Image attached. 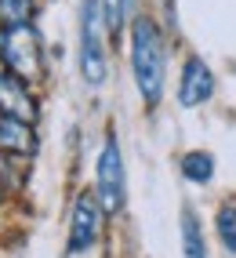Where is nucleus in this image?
<instances>
[{"label":"nucleus","mask_w":236,"mask_h":258,"mask_svg":"<svg viewBox=\"0 0 236 258\" xmlns=\"http://www.w3.org/2000/svg\"><path fill=\"white\" fill-rule=\"evenodd\" d=\"M131 77L145 109H156L167 84V44L153 15H134L131 22Z\"/></svg>","instance_id":"f257e3e1"},{"label":"nucleus","mask_w":236,"mask_h":258,"mask_svg":"<svg viewBox=\"0 0 236 258\" xmlns=\"http://www.w3.org/2000/svg\"><path fill=\"white\" fill-rule=\"evenodd\" d=\"M80 77L88 88H102L109 77V29L98 0H80Z\"/></svg>","instance_id":"f03ea898"},{"label":"nucleus","mask_w":236,"mask_h":258,"mask_svg":"<svg viewBox=\"0 0 236 258\" xmlns=\"http://www.w3.org/2000/svg\"><path fill=\"white\" fill-rule=\"evenodd\" d=\"M0 55H4V70L22 84H37L44 77V44L33 26L0 29Z\"/></svg>","instance_id":"7ed1b4c3"},{"label":"nucleus","mask_w":236,"mask_h":258,"mask_svg":"<svg viewBox=\"0 0 236 258\" xmlns=\"http://www.w3.org/2000/svg\"><path fill=\"white\" fill-rule=\"evenodd\" d=\"M95 197L102 204L106 218L109 215H120L124 204H127V171H124V153H120V142L116 135L109 131L106 142H102V153H98V164H95Z\"/></svg>","instance_id":"20e7f679"},{"label":"nucleus","mask_w":236,"mask_h":258,"mask_svg":"<svg viewBox=\"0 0 236 258\" xmlns=\"http://www.w3.org/2000/svg\"><path fill=\"white\" fill-rule=\"evenodd\" d=\"M102 222H106V211H102V204H98L95 189L76 193L73 211H69V244H65V251H69V254L95 251L98 236H102Z\"/></svg>","instance_id":"39448f33"},{"label":"nucleus","mask_w":236,"mask_h":258,"mask_svg":"<svg viewBox=\"0 0 236 258\" xmlns=\"http://www.w3.org/2000/svg\"><path fill=\"white\" fill-rule=\"evenodd\" d=\"M214 88H218V80H214V70L200 58V55H189L182 66V77H178V102H182V109H200V106H207V102L214 98Z\"/></svg>","instance_id":"423d86ee"},{"label":"nucleus","mask_w":236,"mask_h":258,"mask_svg":"<svg viewBox=\"0 0 236 258\" xmlns=\"http://www.w3.org/2000/svg\"><path fill=\"white\" fill-rule=\"evenodd\" d=\"M0 113L4 116H15V120H26V124H33L37 120V98H33L29 84H22L19 77H11L8 70L0 73Z\"/></svg>","instance_id":"0eeeda50"},{"label":"nucleus","mask_w":236,"mask_h":258,"mask_svg":"<svg viewBox=\"0 0 236 258\" xmlns=\"http://www.w3.org/2000/svg\"><path fill=\"white\" fill-rule=\"evenodd\" d=\"M37 153V131L26 120L0 116V157H33Z\"/></svg>","instance_id":"6e6552de"},{"label":"nucleus","mask_w":236,"mask_h":258,"mask_svg":"<svg viewBox=\"0 0 236 258\" xmlns=\"http://www.w3.org/2000/svg\"><path fill=\"white\" fill-rule=\"evenodd\" d=\"M178 233H182V254L185 258H207V240H204V226L193 208L182 211V222H178Z\"/></svg>","instance_id":"1a4fd4ad"},{"label":"nucleus","mask_w":236,"mask_h":258,"mask_svg":"<svg viewBox=\"0 0 236 258\" xmlns=\"http://www.w3.org/2000/svg\"><path fill=\"white\" fill-rule=\"evenodd\" d=\"M178 171H182V178L185 182H193V185H207L214 178V157L207 149H189L185 157L178 160Z\"/></svg>","instance_id":"9d476101"},{"label":"nucleus","mask_w":236,"mask_h":258,"mask_svg":"<svg viewBox=\"0 0 236 258\" xmlns=\"http://www.w3.org/2000/svg\"><path fill=\"white\" fill-rule=\"evenodd\" d=\"M214 229H218V240L229 254H236V197H225L214 211Z\"/></svg>","instance_id":"9b49d317"},{"label":"nucleus","mask_w":236,"mask_h":258,"mask_svg":"<svg viewBox=\"0 0 236 258\" xmlns=\"http://www.w3.org/2000/svg\"><path fill=\"white\" fill-rule=\"evenodd\" d=\"M33 15H37V0H0V29L33 26Z\"/></svg>","instance_id":"f8f14e48"},{"label":"nucleus","mask_w":236,"mask_h":258,"mask_svg":"<svg viewBox=\"0 0 236 258\" xmlns=\"http://www.w3.org/2000/svg\"><path fill=\"white\" fill-rule=\"evenodd\" d=\"M98 4H102V19H106L109 37H120V29L127 22V0H98Z\"/></svg>","instance_id":"ddd939ff"},{"label":"nucleus","mask_w":236,"mask_h":258,"mask_svg":"<svg viewBox=\"0 0 236 258\" xmlns=\"http://www.w3.org/2000/svg\"><path fill=\"white\" fill-rule=\"evenodd\" d=\"M4 189H8V175H4V157H0V197H4Z\"/></svg>","instance_id":"4468645a"},{"label":"nucleus","mask_w":236,"mask_h":258,"mask_svg":"<svg viewBox=\"0 0 236 258\" xmlns=\"http://www.w3.org/2000/svg\"><path fill=\"white\" fill-rule=\"evenodd\" d=\"M0 116H4V113H0Z\"/></svg>","instance_id":"2eb2a0df"}]
</instances>
